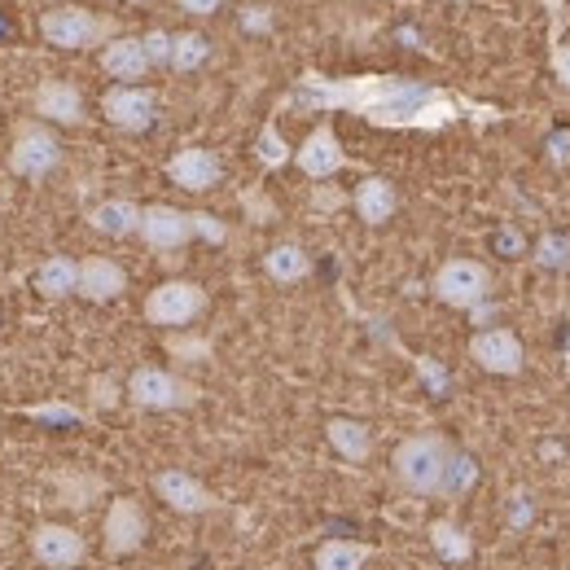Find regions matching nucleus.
I'll use <instances>...</instances> for the list:
<instances>
[{"label":"nucleus","instance_id":"f257e3e1","mask_svg":"<svg viewBox=\"0 0 570 570\" xmlns=\"http://www.w3.org/2000/svg\"><path fill=\"white\" fill-rule=\"evenodd\" d=\"M285 106L298 110H347L364 124L377 128H400V132H439L456 119L474 124H497L504 119L497 106H479L470 97H456L439 83L409 79V75H343L330 79L321 71H303Z\"/></svg>","mask_w":570,"mask_h":570},{"label":"nucleus","instance_id":"f03ea898","mask_svg":"<svg viewBox=\"0 0 570 570\" xmlns=\"http://www.w3.org/2000/svg\"><path fill=\"white\" fill-rule=\"evenodd\" d=\"M452 461L456 452L439 439V434H413L395 448V474L409 492L422 497H448V479H452Z\"/></svg>","mask_w":570,"mask_h":570},{"label":"nucleus","instance_id":"7ed1b4c3","mask_svg":"<svg viewBox=\"0 0 570 570\" xmlns=\"http://www.w3.org/2000/svg\"><path fill=\"white\" fill-rule=\"evenodd\" d=\"M40 36L49 45H58V49H92V45L115 36V22L97 18V13L79 9V4H62V9H49L40 18Z\"/></svg>","mask_w":570,"mask_h":570},{"label":"nucleus","instance_id":"20e7f679","mask_svg":"<svg viewBox=\"0 0 570 570\" xmlns=\"http://www.w3.org/2000/svg\"><path fill=\"white\" fill-rule=\"evenodd\" d=\"M207 294L194 282H163L145 298V321L149 325H189L194 316H203Z\"/></svg>","mask_w":570,"mask_h":570},{"label":"nucleus","instance_id":"39448f33","mask_svg":"<svg viewBox=\"0 0 570 570\" xmlns=\"http://www.w3.org/2000/svg\"><path fill=\"white\" fill-rule=\"evenodd\" d=\"M488 268L474 264V259H448L439 273H434V294L448 303V307H479L488 298Z\"/></svg>","mask_w":570,"mask_h":570},{"label":"nucleus","instance_id":"423d86ee","mask_svg":"<svg viewBox=\"0 0 570 570\" xmlns=\"http://www.w3.org/2000/svg\"><path fill=\"white\" fill-rule=\"evenodd\" d=\"M128 395L141 409H189L198 400V391L189 382L171 377L167 368H137L132 382H128Z\"/></svg>","mask_w":570,"mask_h":570},{"label":"nucleus","instance_id":"0eeeda50","mask_svg":"<svg viewBox=\"0 0 570 570\" xmlns=\"http://www.w3.org/2000/svg\"><path fill=\"white\" fill-rule=\"evenodd\" d=\"M58 163H62V145L53 141L49 128H40V124H22L18 128V141L9 149V171H18V176H49Z\"/></svg>","mask_w":570,"mask_h":570},{"label":"nucleus","instance_id":"6e6552de","mask_svg":"<svg viewBox=\"0 0 570 570\" xmlns=\"http://www.w3.org/2000/svg\"><path fill=\"white\" fill-rule=\"evenodd\" d=\"M154 106H158V97H154L149 88H132V83L110 88V92L101 97L106 119H110L115 128H124V132H145V128L154 124Z\"/></svg>","mask_w":570,"mask_h":570},{"label":"nucleus","instance_id":"1a4fd4ad","mask_svg":"<svg viewBox=\"0 0 570 570\" xmlns=\"http://www.w3.org/2000/svg\"><path fill=\"white\" fill-rule=\"evenodd\" d=\"M470 356L479 360L488 373H504V377L522 373V343H518L513 330H483V334H474L470 338Z\"/></svg>","mask_w":570,"mask_h":570},{"label":"nucleus","instance_id":"9d476101","mask_svg":"<svg viewBox=\"0 0 570 570\" xmlns=\"http://www.w3.org/2000/svg\"><path fill=\"white\" fill-rule=\"evenodd\" d=\"M167 176H171V185H180V189H189V194H203V189L219 185L224 167H219V158H215L212 149H198V145H189V149L171 154V163H167Z\"/></svg>","mask_w":570,"mask_h":570},{"label":"nucleus","instance_id":"9b49d317","mask_svg":"<svg viewBox=\"0 0 570 570\" xmlns=\"http://www.w3.org/2000/svg\"><path fill=\"white\" fill-rule=\"evenodd\" d=\"M294 163H298V171H303V176H312V180H330L334 171H343L347 154H343L338 137H334V128H325V124H321L307 141L298 145Z\"/></svg>","mask_w":570,"mask_h":570},{"label":"nucleus","instance_id":"f8f14e48","mask_svg":"<svg viewBox=\"0 0 570 570\" xmlns=\"http://www.w3.org/2000/svg\"><path fill=\"white\" fill-rule=\"evenodd\" d=\"M137 233L154 250H180L194 237V219L185 212H176V207H145Z\"/></svg>","mask_w":570,"mask_h":570},{"label":"nucleus","instance_id":"ddd939ff","mask_svg":"<svg viewBox=\"0 0 570 570\" xmlns=\"http://www.w3.org/2000/svg\"><path fill=\"white\" fill-rule=\"evenodd\" d=\"M145 540V513L137 500H115L110 513H106V549L119 558V553H132L141 549Z\"/></svg>","mask_w":570,"mask_h":570},{"label":"nucleus","instance_id":"4468645a","mask_svg":"<svg viewBox=\"0 0 570 570\" xmlns=\"http://www.w3.org/2000/svg\"><path fill=\"white\" fill-rule=\"evenodd\" d=\"M31 549H36V558L45 567H79L83 562V540L75 535L71 527H53V522L36 527Z\"/></svg>","mask_w":570,"mask_h":570},{"label":"nucleus","instance_id":"2eb2a0df","mask_svg":"<svg viewBox=\"0 0 570 570\" xmlns=\"http://www.w3.org/2000/svg\"><path fill=\"white\" fill-rule=\"evenodd\" d=\"M124 285H128L124 268H119L115 259H106V255H92V259L79 264V285H75V289H79L83 298H92V303H110V298H119Z\"/></svg>","mask_w":570,"mask_h":570},{"label":"nucleus","instance_id":"dca6fc26","mask_svg":"<svg viewBox=\"0 0 570 570\" xmlns=\"http://www.w3.org/2000/svg\"><path fill=\"white\" fill-rule=\"evenodd\" d=\"M154 488H158V497L167 500L171 509H180V513H207L215 504V497L198 483V479H189L185 470H163L158 479H154Z\"/></svg>","mask_w":570,"mask_h":570},{"label":"nucleus","instance_id":"f3484780","mask_svg":"<svg viewBox=\"0 0 570 570\" xmlns=\"http://www.w3.org/2000/svg\"><path fill=\"white\" fill-rule=\"evenodd\" d=\"M36 115L40 119H53V124H79L83 119V97L75 83H62V79H45L36 88Z\"/></svg>","mask_w":570,"mask_h":570},{"label":"nucleus","instance_id":"a211bd4d","mask_svg":"<svg viewBox=\"0 0 570 570\" xmlns=\"http://www.w3.org/2000/svg\"><path fill=\"white\" fill-rule=\"evenodd\" d=\"M101 71L115 75V79H141V75L149 71L145 40H137V36H115V40L101 49Z\"/></svg>","mask_w":570,"mask_h":570},{"label":"nucleus","instance_id":"6ab92c4d","mask_svg":"<svg viewBox=\"0 0 570 570\" xmlns=\"http://www.w3.org/2000/svg\"><path fill=\"white\" fill-rule=\"evenodd\" d=\"M88 224L97 233H106V237H132L141 228V207L128 203V198H110V203H101V207L88 212Z\"/></svg>","mask_w":570,"mask_h":570},{"label":"nucleus","instance_id":"aec40b11","mask_svg":"<svg viewBox=\"0 0 570 570\" xmlns=\"http://www.w3.org/2000/svg\"><path fill=\"white\" fill-rule=\"evenodd\" d=\"M395 207H400V198H395V185H391V180H382V176L360 180L356 212L364 224H386V219L395 215Z\"/></svg>","mask_w":570,"mask_h":570},{"label":"nucleus","instance_id":"412c9836","mask_svg":"<svg viewBox=\"0 0 570 570\" xmlns=\"http://www.w3.org/2000/svg\"><path fill=\"white\" fill-rule=\"evenodd\" d=\"M307 268H312V259H307L294 242H282V246H273V250L264 255V273L282 285L303 282V277H307Z\"/></svg>","mask_w":570,"mask_h":570},{"label":"nucleus","instance_id":"4be33fe9","mask_svg":"<svg viewBox=\"0 0 570 570\" xmlns=\"http://www.w3.org/2000/svg\"><path fill=\"white\" fill-rule=\"evenodd\" d=\"M75 285H79V264L62 259V255L45 259L40 273H36V289H40L45 298H67V294H75Z\"/></svg>","mask_w":570,"mask_h":570},{"label":"nucleus","instance_id":"5701e85b","mask_svg":"<svg viewBox=\"0 0 570 570\" xmlns=\"http://www.w3.org/2000/svg\"><path fill=\"white\" fill-rule=\"evenodd\" d=\"M325 430H330V443H334L347 461H364V456H368V448H373L368 426H360V422H352V417H334Z\"/></svg>","mask_w":570,"mask_h":570},{"label":"nucleus","instance_id":"b1692460","mask_svg":"<svg viewBox=\"0 0 570 570\" xmlns=\"http://www.w3.org/2000/svg\"><path fill=\"white\" fill-rule=\"evenodd\" d=\"M368 562V549L356 540H330L316 549V570H360Z\"/></svg>","mask_w":570,"mask_h":570},{"label":"nucleus","instance_id":"393cba45","mask_svg":"<svg viewBox=\"0 0 570 570\" xmlns=\"http://www.w3.org/2000/svg\"><path fill=\"white\" fill-rule=\"evenodd\" d=\"M430 544H434V549H439V558H448V562H465V558L474 553L470 535H465L456 522H448V518H439V522L430 527Z\"/></svg>","mask_w":570,"mask_h":570},{"label":"nucleus","instance_id":"a878e982","mask_svg":"<svg viewBox=\"0 0 570 570\" xmlns=\"http://www.w3.org/2000/svg\"><path fill=\"white\" fill-rule=\"evenodd\" d=\"M207 58H212V45H207L198 31L171 36V67H176V71H198Z\"/></svg>","mask_w":570,"mask_h":570},{"label":"nucleus","instance_id":"bb28decb","mask_svg":"<svg viewBox=\"0 0 570 570\" xmlns=\"http://www.w3.org/2000/svg\"><path fill=\"white\" fill-rule=\"evenodd\" d=\"M53 483L62 492V504H71V509H88V500L101 492V479L97 474H75V470L53 474Z\"/></svg>","mask_w":570,"mask_h":570},{"label":"nucleus","instance_id":"cd10ccee","mask_svg":"<svg viewBox=\"0 0 570 570\" xmlns=\"http://www.w3.org/2000/svg\"><path fill=\"white\" fill-rule=\"evenodd\" d=\"M255 154H259L264 167H285V163H289V145H285V137L277 132V124H264Z\"/></svg>","mask_w":570,"mask_h":570},{"label":"nucleus","instance_id":"c85d7f7f","mask_svg":"<svg viewBox=\"0 0 570 570\" xmlns=\"http://www.w3.org/2000/svg\"><path fill=\"white\" fill-rule=\"evenodd\" d=\"M141 40L145 53H149V67H171V36L167 31H149Z\"/></svg>","mask_w":570,"mask_h":570},{"label":"nucleus","instance_id":"c756f323","mask_svg":"<svg viewBox=\"0 0 570 570\" xmlns=\"http://www.w3.org/2000/svg\"><path fill=\"white\" fill-rule=\"evenodd\" d=\"M474 483V461H465V456H456L452 461V479H448V497H456V492H465Z\"/></svg>","mask_w":570,"mask_h":570},{"label":"nucleus","instance_id":"7c9ffc66","mask_svg":"<svg viewBox=\"0 0 570 570\" xmlns=\"http://www.w3.org/2000/svg\"><path fill=\"white\" fill-rule=\"evenodd\" d=\"M92 404H97V409H115V404H119L115 377H92Z\"/></svg>","mask_w":570,"mask_h":570},{"label":"nucleus","instance_id":"2f4dec72","mask_svg":"<svg viewBox=\"0 0 570 570\" xmlns=\"http://www.w3.org/2000/svg\"><path fill=\"white\" fill-rule=\"evenodd\" d=\"M167 352H171V356H185V360H203L212 347H207L203 338H167Z\"/></svg>","mask_w":570,"mask_h":570},{"label":"nucleus","instance_id":"473e14b6","mask_svg":"<svg viewBox=\"0 0 570 570\" xmlns=\"http://www.w3.org/2000/svg\"><path fill=\"white\" fill-rule=\"evenodd\" d=\"M570 255H567V242H553V237H544L540 242V264L544 268H562Z\"/></svg>","mask_w":570,"mask_h":570},{"label":"nucleus","instance_id":"72a5a7b5","mask_svg":"<svg viewBox=\"0 0 570 570\" xmlns=\"http://www.w3.org/2000/svg\"><path fill=\"white\" fill-rule=\"evenodd\" d=\"M549 67H553V75L570 88V45H562V40L549 45Z\"/></svg>","mask_w":570,"mask_h":570},{"label":"nucleus","instance_id":"f704fd0d","mask_svg":"<svg viewBox=\"0 0 570 570\" xmlns=\"http://www.w3.org/2000/svg\"><path fill=\"white\" fill-rule=\"evenodd\" d=\"M194 219V233H203L207 242H224V224L215 219V215H207V212H194L189 215Z\"/></svg>","mask_w":570,"mask_h":570},{"label":"nucleus","instance_id":"c9c22d12","mask_svg":"<svg viewBox=\"0 0 570 570\" xmlns=\"http://www.w3.org/2000/svg\"><path fill=\"white\" fill-rule=\"evenodd\" d=\"M242 22H246V27H250V31H268V27H273V13H268V9H264V4H250V9H246V18H242Z\"/></svg>","mask_w":570,"mask_h":570},{"label":"nucleus","instance_id":"e433bc0d","mask_svg":"<svg viewBox=\"0 0 570 570\" xmlns=\"http://www.w3.org/2000/svg\"><path fill=\"white\" fill-rule=\"evenodd\" d=\"M312 207H316V212H338V207H343V194H338V189H316Z\"/></svg>","mask_w":570,"mask_h":570},{"label":"nucleus","instance_id":"4c0bfd02","mask_svg":"<svg viewBox=\"0 0 570 570\" xmlns=\"http://www.w3.org/2000/svg\"><path fill=\"white\" fill-rule=\"evenodd\" d=\"M31 417H49V422H75V409L53 404V409H31Z\"/></svg>","mask_w":570,"mask_h":570},{"label":"nucleus","instance_id":"58836bf2","mask_svg":"<svg viewBox=\"0 0 570 570\" xmlns=\"http://www.w3.org/2000/svg\"><path fill=\"white\" fill-rule=\"evenodd\" d=\"M176 4H180L185 13H215L224 0H176Z\"/></svg>","mask_w":570,"mask_h":570},{"label":"nucleus","instance_id":"ea45409f","mask_svg":"<svg viewBox=\"0 0 570 570\" xmlns=\"http://www.w3.org/2000/svg\"><path fill=\"white\" fill-rule=\"evenodd\" d=\"M544 4H553V9H558V4H562V0H544ZM558 31H562V13H558V18H553V36H549V45H558Z\"/></svg>","mask_w":570,"mask_h":570}]
</instances>
